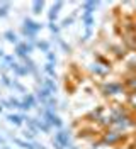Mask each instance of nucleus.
<instances>
[{"label": "nucleus", "mask_w": 136, "mask_h": 149, "mask_svg": "<svg viewBox=\"0 0 136 149\" xmlns=\"http://www.w3.org/2000/svg\"><path fill=\"white\" fill-rule=\"evenodd\" d=\"M32 7H34V14H41V10H43V7H44V2H34V5H32Z\"/></svg>", "instance_id": "7"}, {"label": "nucleus", "mask_w": 136, "mask_h": 149, "mask_svg": "<svg viewBox=\"0 0 136 149\" xmlns=\"http://www.w3.org/2000/svg\"><path fill=\"white\" fill-rule=\"evenodd\" d=\"M9 120H10V122H14L16 125H19V124L22 122V119H20L19 115H9Z\"/></svg>", "instance_id": "9"}, {"label": "nucleus", "mask_w": 136, "mask_h": 149, "mask_svg": "<svg viewBox=\"0 0 136 149\" xmlns=\"http://www.w3.org/2000/svg\"><path fill=\"white\" fill-rule=\"evenodd\" d=\"M102 93L111 97V98H116V97H121V95H124L128 92L124 88V85H123V81H106L102 85Z\"/></svg>", "instance_id": "1"}, {"label": "nucleus", "mask_w": 136, "mask_h": 149, "mask_svg": "<svg viewBox=\"0 0 136 149\" xmlns=\"http://www.w3.org/2000/svg\"><path fill=\"white\" fill-rule=\"evenodd\" d=\"M124 137H126V134H121V132L114 129H107L102 134V142L106 146H119L124 141Z\"/></svg>", "instance_id": "2"}, {"label": "nucleus", "mask_w": 136, "mask_h": 149, "mask_svg": "<svg viewBox=\"0 0 136 149\" xmlns=\"http://www.w3.org/2000/svg\"><path fill=\"white\" fill-rule=\"evenodd\" d=\"M58 31H60V27H58V26H54L53 22H51V32H54V34H58Z\"/></svg>", "instance_id": "11"}, {"label": "nucleus", "mask_w": 136, "mask_h": 149, "mask_svg": "<svg viewBox=\"0 0 136 149\" xmlns=\"http://www.w3.org/2000/svg\"><path fill=\"white\" fill-rule=\"evenodd\" d=\"M124 88L128 93H136V73H133L131 76H128L126 80L123 81Z\"/></svg>", "instance_id": "3"}, {"label": "nucleus", "mask_w": 136, "mask_h": 149, "mask_svg": "<svg viewBox=\"0 0 136 149\" xmlns=\"http://www.w3.org/2000/svg\"><path fill=\"white\" fill-rule=\"evenodd\" d=\"M5 37H7V41H9V42H17V37H16V34H14V32H7V34H5Z\"/></svg>", "instance_id": "10"}, {"label": "nucleus", "mask_w": 136, "mask_h": 149, "mask_svg": "<svg viewBox=\"0 0 136 149\" xmlns=\"http://www.w3.org/2000/svg\"><path fill=\"white\" fill-rule=\"evenodd\" d=\"M37 46L41 49H44V51H48V42H37Z\"/></svg>", "instance_id": "12"}, {"label": "nucleus", "mask_w": 136, "mask_h": 149, "mask_svg": "<svg viewBox=\"0 0 136 149\" xmlns=\"http://www.w3.org/2000/svg\"><path fill=\"white\" fill-rule=\"evenodd\" d=\"M54 142H58V144H60V146H63V148H70V137H68V134L63 132V130H60V132L56 134Z\"/></svg>", "instance_id": "4"}, {"label": "nucleus", "mask_w": 136, "mask_h": 149, "mask_svg": "<svg viewBox=\"0 0 136 149\" xmlns=\"http://www.w3.org/2000/svg\"><path fill=\"white\" fill-rule=\"evenodd\" d=\"M61 7H63V3H61V2H58L56 5H53V9H51V12H49V20H51V22L56 19V15H58V10L61 9Z\"/></svg>", "instance_id": "5"}, {"label": "nucleus", "mask_w": 136, "mask_h": 149, "mask_svg": "<svg viewBox=\"0 0 136 149\" xmlns=\"http://www.w3.org/2000/svg\"><path fill=\"white\" fill-rule=\"evenodd\" d=\"M44 71L49 74V76H54V74H56V73H54V68H53V65H51V63H48V65L44 66Z\"/></svg>", "instance_id": "8"}, {"label": "nucleus", "mask_w": 136, "mask_h": 149, "mask_svg": "<svg viewBox=\"0 0 136 149\" xmlns=\"http://www.w3.org/2000/svg\"><path fill=\"white\" fill-rule=\"evenodd\" d=\"M116 149H128V148H116Z\"/></svg>", "instance_id": "14"}, {"label": "nucleus", "mask_w": 136, "mask_h": 149, "mask_svg": "<svg viewBox=\"0 0 136 149\" xmlns=\"http://www.w3.org/2000/svg\"><path fill=\"white\" fill-rule=\"evenodd\" d=\"M128 105L136 110V93H128Z\"/></svg>", "instance_id": "6"}, {"label": "nucleus", "mask_w": 136, "mask_h": 149, "mask_svg": "<svg viewBox=\"0 0 136 149\" xmlns=\"http://www.w3.org/2000/svg\"><path fill=\"white\" fill-rule=\"evenodd\" d=\"M48 59H49V61L53 63V61H56V56H54L53 53H48Z\"/></svg>", "instance_id": "13"}]
</instances>
